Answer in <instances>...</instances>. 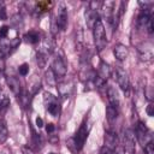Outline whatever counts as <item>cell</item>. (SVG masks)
<instances>
[{
    "label": "cell",
    "mask_w": 154,
    "mask_h": 154,
    "mask_svg": "<svg viewBox=\"0 0 154 154\" xmlns=\"http://www.w3.org/2000/svg\"><path fill=\"white\" fill-rule=\"evenodd\" d=\"M45 79H46V83L48 84V87H55V84H57V77H55L54 72L51 69H48V71H46Z\"/></svg>",
    "instance_id": "obj_21"
},
{
    "label": "cell",
    "mask_w": 154,
    "mask_h": 154,
    "mask_svg": "<svg viewBox=\"0 0 154 154\" xmlns=\"http://www.w3.org/2000/svg\"><path fill=\"white\" fill-rule=\"evenodd\" d=\"M135 136H136V138L138 140V142H140L142 146H144V144L148 143L149 141H153L149 129H148V128L146 126V124H144L143 122H141V120L136 123Z\"/></svg>",
    "instance_id": "obj_4"
},
{
    "label": "cell",
    "mask_w": 154,
    "mask_h": 154,
    "mask_svg": "<svg viewBox=\"0 0 154 154\" xmlns=\"http://www.w3.org/2000/svg\"><path fill=\"white\" fill-rule=\"evenodd\" d=\"M114 154H125V150L123 149V147H117L116 149H114Z\"/></svg>",
    "instance_id": "obj_34"
},
{
    "label": "cell",
    "mask_w": 154,
    "mask_h": 154,
    "mask_svg": "<svg viewBox=\"0 0 154 154\" xmlns=\"http://www.w3.org/2000/svg\"><path fill=\"white\" fill-rule=\"evenodd\" d=\"M111 75H112V69H111V66H109L107 63L101 61V63H100V67H99V75H97V76H99L101 79L107 81V79L111 77Z\"/></svg>",
    "instance_id": "obj_14"
},
{
    "label": "cell",
    "mask_w": 154,
    "mask_h": 154,
    "mask_svg": "<svg viewBox=\"0 0 154 154\" xmlns=\"http://www.w3.org/2000/svg\"><path fill=\"white\" fill-rule=\"evenodd\" d=\"M6 19H7L6 8L4 6H0V20H6Z\"/></svg>",
    "instance_id": "obj_28"
},
{
    "label": "cell",
    "mask_w": 154,
    "mask_h": 154,
    "mask_svg": "<svg viewBox=\"0 0 154 154\" xmlns=\"http://www.w3.org/2000/svg\"><path fill=\"white\" fill-rule=\"evenodd\" d=\"M31 142L32 144H35V147L37 149H40L42 147V140H41V136L38 134H36L34 130H32V136H31Z\"/></svg>",
    "instance_id": "obj_22"
},
{
    "label": "cell",
    "mask_w": 154,
    "mask_h": 154,
    "mask_svg": "<svg viewBox=\"0 0 154 154\" xmlns=\"http://www.w3.org/2000/svg\"><path fill=\"white\" fill-rule=\"evenodd\" d=\"M93 32H94V40H95V46H96L97 51H102L106 47L107 40H106L105 26H103V24L100 19L93 26Z\"/></svg>",
    "instance_id": "obj_2"
},
{
    "label": "cell",
    "mask_w": 154,
    "mask_h": 154,
    "mask_svg": "<svg viewBox=\"0 0 154 154\" xmlns=\"http://www.w3.org/2000/svg\"><path fill=\"white\" fill-rule=\"evenodd\" d=\"M11 22H12V24H13L14 26L19 28V26L23 24V20H22V16H20V14H14V16L12 17Z\"/></svg>",
    "instance_id": "obj_25"
},
{
    "label": "cell",
    "mask_w": 154,
    "mask_h": 154,
    "mask_svg": "<svg viewBox=\"0 0 154 154\" xmlns=\"http://www.w3.org/2000/svg\"><path fill=\"white\" fill-rule=\"evenodd\" d=\"M99 20V14H97V11L95 10H91V8H88L85 11V23L88 25V28L93 29V26L95 25V23Z\"/></svg>",
    "instance_id": "obj_13"
},
{
    "label": "cell",
    "mask_w": 154,
    "mask_h": 154,
    "mask_svg": "<svg viewBox=\"0 0 154 154\" xmlns=\"http://www.w3.org/2000/svg\"><path fill=\"white\" fill-rule=\"evenodd\" d=\"M113 54L114 57L119 60V61H123L128 58V54H129V49L125 45H122V43H118L114 46L113 48Z\"/></svg>",
    "instance_id": "obj_12"
},
{
    "label": "cell",
    "mask_w": 154,
    "mask_h": 154,
    "mask_svg": "<svg viewBox=\"0 0 154 154\" xmlns=\"http://www.w3.org/2000/svg\"><path fill=\"white\" fill-rule=\"evenodd\" d=\"M99 154H114V150H112V149L107 148L106 146H103V147H101Z\"/></svg>",
    "instance_id": "obj_29"
},
{
    "label": "cell",
    "mask_w": 154,
    "mask_h": 154,
    "mask_svg": "<svg viewBox=\"0 0 154 154\" xmlns=\"http://www.w3.org/2000/svg\"><path fill=\"white\" fill-rule=\"evenodd\" d=\"M8 106H10V99H8L7 96H4L2 100L0 101V111H1V112L6 111V109L8 108Z\"/></svg>",
    "instance_id": "obj_23"
},
{
    "label": "cell",
    "mask_w": 154,
    "mask_h": 154,
    "mask_svg": "<svg viewBox=\"0 0 154 154\" xmlns=\"http://www.w3.org/2000/svg\"><path fill=\"white\" fill-rule=\"evenodd\" d=\"M6 82H7V85L10 87V89L12 90L13 94H16V95H19V94H20V91H22L20 83H19V81H18L16 77L10 76V77L6 78Z\"/></svg>",
    "instance_id": "obj_15"
},
{
    "label": "cell",
    "mask_w": 154,
    "mask_h": 154,
    "mask_svg": "<svg viewBox=\"0 0 154 154\" xmlns=\"http://www.w3.org/2000/svg\"><path fill=\"white\" fill-rule=\"evenodd\" d=\"M123 149L129 154H135L136 144H135V134L131 129L123 130Z\"/></svg>",
    "instance_id": "obj_6"
},
{
    "label": "cell",
    "mask_w": 154,
    "mask_h": 154,
    "mask_svg": "<svg viewBox=\"0 0 154 154\" xmlns=\"http://www.w3.org/2000/svg\"><path fill=\"white\" fill-rule=\"evenodd\" d=\"M106 95H107V99H108V101H109V105L118 108L120 101H119V94H118V91L116 90V88L108 87V88L106 89Z\"/></svg>",
    "instance_id": "obj_11"
},
{
    "label": "cell",
    "mask_w": 154,
    "mask_h": 154,
    "mask_svg": "<svg viewBox=\"0 0 154 154\" xmlns=\"http://www.w3.org/2000/svg\"><path fill=\"white\" fill-rule=\"evenodd\" d=\"M114 78L118 83V85L120 87L122 90L124 91H128L129 90V87H130V82H129V77H128V73L122 67H117L116 71H114Z\"/></svg>",
    "instance_id": "obj_8"
},
{
    "label": "cell",
    "mask_w": 154,
    "mask_h": 154,
    "mask_svg": "<svg viewBox=\"0 0 154 154\" xmlns=\"http://www.w3.org/2000/svg\"><path fill=\"white\" fill-rule=\"evenodd\" d=\"M146 112H147V114H148L149 117H152V116L154 114V105H153L152 102H149V105L147 106V108H146Z\"/></svg>",
    "instance_id": "obj_30"
},
{
    "label": "cell",
    "mask_w": 154,
    "mask_h": 154,
    "mask_svg": "<svg viewBox=\"0 0 154 154\" xmlns=\"http://www.w3.org/2000/svg\"><path fill=\"white\" fill-rule=\"evenodd\" d=\"M51 70L54 72L55 77H64L66 75V71H67V66H66V63L64 61V59L59 55H57L53 61H52V66H51Z\"/></svg>",
    "instance_id": "obj_7"
},
{
    "label": "cell",
    "mask_w": 154,
    "mask_h": 154,
    "mask_svg": "<svg viewBox=\"0 0 154 154\" xmlns=\"http://www.w3.org/2000/svg\"><path fill=\"white\" fill-rule=\"evenodd\" d=\"M35 122H36V126H37V128H42V126H43V120H42L41 117H37Z\"/></svg>",
    "instance_id": "obj_33"
},
{
    "label": "cell",
    "mask_w": 154,
    "mask_h": 154,
    "mask_svg": "<svg viewBox=\"0 0 154 154\" xmlns=\"http://www.w3.org/2000/svg\"><path fill=\"white\" fill-rule=\"evenodd\" d=\"M23 38H24V41L28 42V43L36 45V43H38V41H40V34H38L37 31H35V30H31V31L26 32Z\"/></svg>",
    "instance_id": "obj_16"
},
{
    "label": "cell",
    "mask_w": 154,
    "mask_h": 154,
    "mask_svg": "<svg viewBox=\"0 0 154 154\" xmlns=\"http://www.w3.org/2000/svg\"><path fill=\"white\" fill-rule=\"evenodd\" d=\"M118 114H119V112H118V108H117V107H113V106H111V105H108V106L106 107V116H107V119H108L109 122L116 120L117 117H118Z\"/></svg>",
    "instance_id": "obj_19"
},
{
    "label": "cell",
    "mask_w": 154,
    "mask_h": 154,
    "mask_svg": "<svg viewBox=\"0 0 154 154\" xmlns=\"http://www.w3.org/2000/svg\"><path fill=\"white\" fill-rule=\"evenodd\" d=\"M47 57H48V53H46L43 49H38L36 52V63L38 65L40 69H43L47 64Z\"/></svg>",
    "instance_id": "obj_17"
},
{
    "label": "cell",
    "mask_w": 154,
    "mask_h": 154,
    "mask_svg": "<svg viewBox=\"0 0 154 154\" xmlns=\"http://www.w3.org/2000/svg\"><path fill=\"white\" fill-rule=\"evenodd\" d=\"M48 154H55V153H48Z\"/></svg>",
    "instance_id": "obj_35"
},
{
    "label": "cell",
    "mask_w": 154,
    "mask_h": 154,
    "mask_svg": "<svg viewBox=\"0 0 154 154\" xmlns=\"http://www.w3.org/2000/svg\"><path fill=\"white\" fill-rule=\"evenodd\" d=\"M46 131H47L48 135L54 134V131H55V126H54V124H52V123L47 124V126H46Z\"/></svg>",
    "instance_id": "obj_32"
},
{
    "label": "cell",
    "mask_w": 154,
    "mask_h": 154,
    "mask_svg": "<svg viewBox=\"0 0 154 154\" xmlns=\"http://www.w3.org/2000/svg\"><path fill=\"white\" fill-rule=\"evenodd\" d=\"M71 89H72L71 84H70V83H66V82H63V83H60V84L58 85L59 94H60V96H63V97H69V95H70V93H71Z\"/></svg>",
    "instance_id": "obj_18"
},
{
    "label": "cell",
    "mask_w": 154,
    "mask_h": 154,
    "mask_svg": "<svg viewBox=\"0 0 154 154\" xmlns=\"http://www.w3.org/2000/svg\"><path fill=\"white\" fill-rule=\"evenodd\" d=\"M105 146L112 150H114L118 146H119V140H118V135L114 130L108 129L105 134Z\"/></svg>",
    "instance_id": "obj_10"
},
{
    "label": "cell",
    "mask_w": 154,
    "mask_h": 154,
    "mask_svg": "<svg viewBox=\"0 0 154 154\" xmlns=\"http://www.w3.org/2000/svg\"><path fill=\"white\" fill-rule=\"evenodd\" d=\"M43 101H45L46 109L48 111V113H51L53 117H58L59 112H60V105H59L58 97L51 93H45L43 94Z\"/></svg>",
    "instance_id": "obj_3"
},
{
    "label": "cell",
    "mask_w": 154,
    "mask_h": 154,
    "mask_svg": "<svg viewBox=\"0 0 154 154\" xmlns=\"http://www.w3.org/2000/svg\"><path fill=\"white\" fill-rule=\"evenodd\" d=\"M137 25H138V28L147 30L149 34H153V19H152L150 13L141 11V13L138 14V18H137Z\"/></svg>",
    "instance_id": "obj_9"
},
{
    "label": "cell",
    "mask_w": 154,
    "mask_h": 154,
    "mask_svg": "<svg viewBox=\"0 0 154 154\" xmlns=\"http://www.w3.org/2000/svg\"><path fill=\"white\" fill-rule=\"evenodd\" d=\"M52 26L53 31L61 30L64 31L67 26V10L64 2H60L57 7L55 14L52 17Z\"/></svg>",
    "instance_id": "obj_1"
},
{
    "label": "cell",
    "mask_w": 154,
    "mask_h": 154,
    "mask_svg": "<svg viewBox=\"0 0 154 154\" xmlns=\"http://www.w3.org/2000/svg\"><path fill=\"white\" fill-rule=\"evenodd\" d=\"M88 135H89V128H88L87 123L84 122V123H82V125L79 126V129L76 132L75 137L72 138L73 143H75V148H76L77 152H79L83 148V146H84V143H85V141L88 138Z\"/></svg>",
    "instance_id": "obj_5"
},
{
    "label": "cell",
    "mask_w": 154,
    "mask_h": 154,
    "mask_svg": "<svg viewBox=\"0 0 154 154\" xmlns=\"http://www.w3.org/2000/svg\"><path fill=\"white\" fill-rule=\"evenodd\" d=\"M22 154H35V152L29 146H23L22 147Z\"/></svg>",
    "instance_id": "obj_31"
},
{
    "label": "cell",
    "mask_w": 154,
    "mask_h": 154,
    "mask_svg": "<svg viewBox=\"0 0 154 154\" xmlns=\"http://www.w3.org/2000/svg\"><path fill=\"white\" fill-rule=\"evenodd\" d=\"M8 30H10V28H8L7 25H2V26L0 28V40H4V38L7 37Z\"/></svg>",
    "instance_id": "obj_27"
},
{
    "label": "cell",
    "mask_w": 154,
    "mask_h": 154,
    "mask_svg": "<svg viewBox=\"0 0 154 154\" xmlns=\"http://www.w3.org/2000/svg\"><path fill=\"white\" fill-rule=\"evenodd\" d=\"M18 71H19V75H22V76H26V75L29 73V65L25 64V63L22 64V65L19 66Z\"/></svg>",
    "instance_id": "obj_26"
},
{
    "label": "cell",
    "mask_w": 154,
    "mask_h": 154,
    "mask_svg": "<svg viewBox=\"0 0 154 154\" xmlns=\"http://www.w3.org/2000/svg\"><path fill=\"white\" fill-rule=\"evenodd\" d=\"M143 149H144L146 154H154V143H153V141H149L148 143H146L143 146Z\"/></svg>",
    "instance_id": "obj_24"
},
{
    "label": "cell",
    "mask_w": 154,
    "mask_h": 154,
    "mask_svg": "<svg viewBox=\"0 0 154 154\" xmlns=\"http://www.w3.org/2000/svg\"><path fill=\"white\" fill-rule=\"evenodd\" d=\"M8 138V129L6 126V123L0 119V143H5Z\"/></svg>",
    "instance_id": "obj_20"
}]
</instances>
